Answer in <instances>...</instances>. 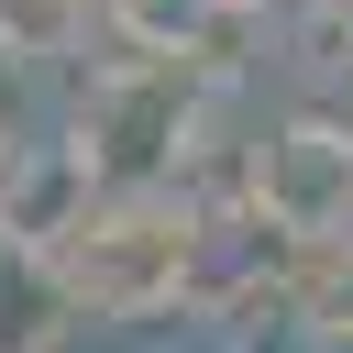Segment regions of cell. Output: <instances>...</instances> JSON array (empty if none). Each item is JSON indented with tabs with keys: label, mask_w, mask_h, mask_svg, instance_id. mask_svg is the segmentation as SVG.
<instances>
[{
	"label": "cell",
	"mask_w": 353,
	"mask_h": 353,
	"mask_svg": "<svg viewBox=\"0 0 353 353\" xmlns=\"http://www.w3.org/2000/svg\"><path fill=\"white\" fill-rule=\"evenodd\" d=\"M243 210H254L276 243L331 254L342 221H353V121H320V110L276 121V132L243 154Z\"/></svg>",
	"instance_id": "obj_3"
},
{
	"label": "cell",
	"mask_w": 353,
	"mask_h": 353,
	"mask_svg": "<svg viewBox=\"0 0 353 353\" xmlns=\"http://www.w3.org/2000/svg\"><path fill=\"white\" fill-rule=\"evenodd\" d=\"M188 132H199V77L188 66H110L99 88H88V110H77V154H88V176H99V199H143V188H176V165H188Z\"/></svg>",
	"instance_id": "obj_2"
},
{
	"label": "cell",
	"mask_w": 353,
	"mask_h": 353,
	"mask_svg": "<svg viewBox=\"0 0 353 353\" xmlns=\"http://www.w3.org/2000/svg\"><path fill=\"white\" fill-rule=\"evenodd\" d=\"M66 331H77V309H66L55 265H44V254H11V243H0V353H55Z\"/></svg>",
	"instance_id": "obj_5"
},
{
	"label": "cell",
	"mask_w": 353,
	"mask_h": 353,
	"mask_svg": "<svg viewBox=\"0 0 353 353\" xmlns=\"http://www.w3.org/2000/svg\"><path fill=\"white\" fill-rule=\"evenodd\" d=\"M44 265H55V287H66L77 320H154V309L188 298L199 210L165 199V188H143V199H99V210L44 254Z\"/></svg>",
	"instance_id": "obj_1"
},
{
	"label": "cell",
	"mask_w": 353,
	"mask_h": 353,
	"mask_svg": "<svg viewBox=\"0 0 353 353\" xmlns=\"http://www.w3.org/2000/svg\"><path fill=\"white\" fill-rule=\"evenodd\" d=\"M0 66H11V44H0Z\"/></svg>",
	"instance_id": "obj_9"
},
{
	"label": "cell",
	"mask_w": 353,
	"mask_h": 353,
	"mask_svg": "<svg viewBox=\"0 0 353 353\" xmlns=\"http://www.w3.org/2000/svg\"><path fill=\"white\" fill-rule=\"evenodd\" d=\"M0 165H11V121H0Z\"/></svg>",
	"instance_id": "obj_8"
},
{
	"label": "cell",
	"mask_w": 353,
	"mask_h": 353,
	"mask_svg": "<svg viewBox=\"0 0 353 353\" xmlns=\"http://www.w3.org/2000/svg\"><path fill=\"white\" fill-rule=\"evenodd\" d=\"M88 210H99V176L77 143H11V165H0V243L11 254H55Z\"/></svg>",
	"instance_id": "obj_4"
},
{
	"label": "cell",
	"mask_w": 353,
	"mask_h": 353,
	"mask_svg": "<svg viewBox=\"0 0 353 353\" xmlns=\"http://www.w3.org/2000/svg\"><path fill=\"white\" fill-rule=\"evenodd\" d=\"M77 11H88V0H0V44H11V55H55V44L77 33Z\"/></svg>",
	"instance_id": "obj_6"
},
{
	"label": "cell",
	"mask_w": 353,
	"mask_h": 353,
	"mask_svg": "<svg viewBox=\"0 0 353 353\" xmlns=\"http://www.w3.org/2000/svg\"><path fill=\"white\" fill-rule=\"evenodd\" d=\"M342 44H353V0H342Z\"/></svg>",
	"instance_id": "obj_7"
}]
</instances>
